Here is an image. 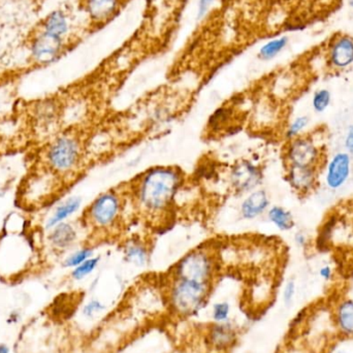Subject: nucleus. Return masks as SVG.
I'll return each mask as SVG.
<instances>
[{"label":"nucleus","instance_id":"nucleus-36","mask_svg":"<svg viewBox=\"0 0 353 353\" xmlns=\"http://www.w3.org/2000/svg\"><path fill=\"white\" fill-rule=\"evenodd\" d=\"M336 353H352V352H346V350H338V352Z\"/></svg>","mask_w":353,"mask_h":353},{"label":"nucleus","instance_id":"nucleus-12","mask_svg":"<svg viewBox=\"0 0 353 353\" xmlns=\"http://www.w3.org/2000/svg\"><path fill=\"white\" fill-rule=\"evenodd\" d=\"M270 207H271V199H270L269 193L265 189L259 187L249 192L248 194L244 195V199L241 201L239 207V212L243 220L252 221L267 213Z\"/></svg>","mask_w":353,"mask_h":353},{"label":"nucleus","instance_id":"nucleus-3","mask_svg":"<svg viewBox=\"0 0 353 353\" xmlns=\"http://www.w3.org/2000/svg\"><path fill=\"white\" fill-rule=\"evenodd\" d=\"M126 195L117 189L99 193L83 213L84 225L95 234H111L124 220Z\"/></svg>","mask_w":353,"mask_h":353},{"label":"nucleus","instance_id":"nucleus-35","mask_svg":"<svg viewBox=\"0 0 353 353\" xmlns=\"http://www.w3.org/2000/svg\"><path fill=\"white\" fill-rule=\"evenodd\" d=\"M0 353H12L10 346L6 343H0Z\"/></svg>","mask_w":353,"mask_h":353},{"label":"nucleus","instance_id":"nucleus-19","mask_svg":"<svg viewBox=\"0 0 353 353\" xmlns=\"http://www.w3.org/2000/svg\"><path fill=\"white\" fill-rule=\"evenodd\" d=\"M265 214L268 220L280 232H290L296 226L292 212L282 205H271Z\"/></svg>","mask_w":353,"mask_h":353},{"label":"nucleus","instance_id":"nucleus-34","mask_svg":"<svg viewBox=\"0 0 353 353\" xmlns=\"http://www.w3.org/2000/svg\"><path fill=\"white\" fill-rule=\"evenodd\" d=\"M20 313L14 311V312H12L8 315V319H6V323H10V325H16V323H18L19 321H20Z\"/></svg>","mask_w":353,"mask_h":353},{"label":"nucleus","instance_id":"nucleus-8","mask_svg":"<svg viewBox=\"0 0 353 353\" xmlns=\"http://www.w3.org/2000/svg\"><path fill=\"white\" fill-rule=\"evenodd\" d=\"M28 50L33 63L39 66L50 65L63 54L64 41L37 29L29 39Z\"/></svg>","mask_w":353,"mask_h":353},{"label":"nucleus","instance_id":"nucleus-23","mask_svg":"<svg viewBox=\"0 0 353 353\" xmlns=\"http://www.w3.org/2000/svg\"><path fill=\"white\" fill-rule=\"evenodd\" d=\"M309 124H310V118L308 116H296L286 126L285 132H284V138L288 142V141L294 140V139L298 138V137L303 136L305 130L308 128Z\"/></svg>","mask_w":353,"mask_h":353},{"label":"nucleus","instance_id":"nucleus-21","mask_svg":"<svg viewBox=\"0 0 353 353\" xmlns=\"http://www.w3.org/2000/svg\"><path fill=\"white\" fill-rule=\"evenodd\" d=\"M94 247H93L92 245H85V246L77 249V250L68 254V256L63 259L62 267L65 268V269H74V268L80 265L81 263L86 261L87 259L94 256Z\"/></svg>","mask_w":353,"mask_h":353},{"label":"nucleus","instance_id":"nucleus-1","mask_svg":"<svg viewBox=\"0 0 353 353\" xmlns=\"http://www.w3.org/2000/svg\"><path fill=\"white\" fill-rule=\"evenodd\" d=\"M183 182L184 175L179 168H149L130 185V197L139 213L151 220L159 219L173 209Z\"/></svg>","mask_w":353,"mask_h":353},{"label":"nucleus","instance_id":"nucleus-30","mask_svg":"<svg viewBox=\"0 0 353 353\" xmlns=\"http://www.w3.org/2000/svg\"><path fill=\"white\" fill-rule=\"evenodd\" d=\"M344 149L348 154L353 157V123L348 126L347 132L344 138Z\"/></svg>","mask_w":353,"mask_h":353},{"label":"nucleus","instance_id":"nucleus-11","mask_svg":"<svg viewBox=\"0 0 353 353\" xmlns=\"http://www.w3.org/2000/svg\"><path fill=\"white\" fill-rule=\"evenodd\" d=\"M207 340L212 350L218 352H228L238 342V327L232 321L222 323H212L208 329Z\"/></svg>","mask_w":353,"mask_h":353},{"label":"nucleus","instance_id":"nucleus-22","mask_svg":"<svg viewBox=\"0 0 353 353\" xmlns=\"http://www.w3.org/2000/svg\"><path fill=\"white\" fill-rule=\"evenodd\" d=\"M101 261V257L99 255L90 257V259H87L86 261L70 271V278L74 281H83L97 271Z\"/></svg>","mask_w":353,"mask_h":353},{"label":"nucleus","instance_id":"nucleus-5","mask_svg":"<svg viewBox=\"0 0 353 353\" xmlns=\"http://www.w3.org/2000/svg\"><path fill=\"white\" fill-rule=\"evenodd\" d=\"M218 275V259L210 249H193L176 261L171 277L214 284Z\"/></svg>","mask_w":353,"mask_h":353},{"label":"nucleus","instance_id":"nucleus-9","mask_svg":"<svg viewBox=\"0 0 353 353\" xmlns=\"http://www.w3.org/2000/svg\"><path fill=\"white\" fill-rule=\"evenodd\" d=\"M327 64L334 70H345L353 65V37L336 33L325 43Z\"/></svg>","mask_w":353,"mask_h":353},{"label":"nucleus","instance_id":"nucleus-25","mask_svg":"<svg viewBox=\"0 0 353 353\" xmlns=\"http://www.w3.org/2000/svg\"><path fill=\"white\" fill-rule=\"evenodd\" d=\"M288 39L286 37H280V39H274L265 43L261 51H259V57L263 60H271L278 55L284 48L288 45Z\"/></svg>","mask_w":353,"mask_h":353},{"label":"nucleus","instance_id":"nucleus-37","mask_svg":"<svg viewBox=\"0 0 353 353\" xmlns=\"http://www.w3.org/2000/svg\"><path fill=\"white\" fill-rule=\"evenodd\" d=\"M350 6L353 8V0H350Z\"/></svg>","mask_w":353,"mask_h":353},{"label":"nucleus","instance_id":"nucleus-18","mask_svg":"<svg viewBox=\"0 0 353 353\" xmlns=\"http://www.w3.org/2000/svg\"><path fill=\"white\" fill-rule=\"evenodd\" d=\"M335 321L342 335L353 338V300L339 303L336 308Z\"/></svg>","mask_w":353,"mask_h":353},{"label":"nucleus","instance_id":"nucleus-28","mask_svg":"<svg viewBox=\"0 0 353 353\" xmlns=\"http://www.w3.org/2000/svg\"><path fill=\"white\" fill-rule=\"evenodd\" d=\"M335 224V217H331V219L329 218V220L325 222V225L321 226V232H319V238H317L316 241L317 246L321 247V248L329 246L332 236H333Z\"/></svg>","mask_w":353,"mask_h":353},{"label":"nucleus","instance_id":"nucleus-33","mask_svg":"<svg viewBox=\"0 0 353 353\" xmlns=\"http://www.w3.org/2000/svg\"><path fill=\"white\" fill-rule=\"evenodd\" d=\"M214 0H199V19L203 18L208 10H209L210 6L213 3Z\"/></svg>","mask_w":353,"mask_h":353},{"label":"nucleus","instance_id":"nucleus-14","mask_svg":"<svg viewBox=\"0 0 353 353\" xmlns=\"http://www.w3.org/2000/svg\"><path fill=\"white\" fill-rule=\"evenodd\" d=\"M47 240L53 250L65 252L78 243V228L72 222H61L49 230Z\"/></svg>","mask_w":353,"mask_h":353},{"label":"nucleus","instance_id":"nucleus-20","mask_svg":"<svg viewBox=\"0 0 353 353\" xmlns=\"http://www.w3.org/2000/svg\"><path fill=\"white\" fill-rule=\"evenodd\" d=\"M117 6V0H87L86 8L91 18L103 21L109 18Z\"/></svg>","mask_w":353,"mask_h":353},{"label":"nucleus","instance_id":"nucleus-17","mask_svg":"<svg viewBox=\"0 0 353 353\" xmlns=\"http://www.w3.org/2000/svg\"><path fill=\"white\" fill-rule=\"evenodd\" d=\"M39 29L48 33V34L52 35V37L64 41L66 34L68 33V29H70L68 17L62 10H53L43 19L41 24H39Z\"/></svg>","mask_w":353,"mask_h":353},{"label":"nucleus","instance_id":"nucleus-31","mask_svg":"<svg viewBox=\"0 0 353 353\" xmlns=\"http://www.w3.org/2000/svg\"><path fill=\"white\" fill-rule=\"evenodd\" d=\"M294 241L296 246L301 247V248L308 246V236L305 232H296L294 236Z\"/></svg>","mask_w":353,"mask_h":353},{"label":"nucleus","instance_id":"nucleus-13","mask_svg":"<svg viewBox=\"0 0 353 353\" xmlns=\"http://www.w3.org/2000/svg\"><path fill=\"white\" fill-rule=\"evenodd\" d=\"M286 181L298 194H309L319 182V169L290 165L286 167Z\"/></svg>","mask_w":353,"mask_h":353},{"label":"nucleus","instance_id":"nucleus-16","mask_svg":"<svg viewBox=\"0 0 353 353\" xmlns=\"http://www.w3.org/2000/svg\"><path fill=\"white\" fill-rule=\"evenodd\" d=\"M82 197L78 196V195L68 197L65 201L60 203L59 205L55 208L52 215L50 216L47 221H46V230H52V228L57 225V224L61 223V222L68 221L70 217H72L74 214L80 211L81 207H82Z\"/></svg>","mask_w":353,"mask_h":353},{"label":"nucleus","instance_id":"nucleus-7","mask_svg":"<svg viewBox=\"0 0 353 353\" xmlns=\"http://www.w3.org/2000/svg\"><path fill=\"white\" fill-rule=\"evenodd\" d=\"M263 178V169L250 159L236 161L228 174L230 188L238 195H246L259 188Z\"/></svg>","mask_w":353,"mask_h":353},{"label":"nucleus","instance_id":"nucleus-10","mask_svg":"<svg viewBox=\"0 0 353 353\" xmlns=\"http://www.w3.org/2000/svg\"><path fill=\"white\" fill-rule=\"evenodd\" d=\"M352 174V157L346 151L336 152L325 167V186L331 190H339L350 180Z\"/></svg>","mask_w":353,"mask_h":353},{"label":"nucleus","instance_id":"nucleus-2","mask_svg":"<svg viewBox=\"0 0 353 353\" xmlns=\"http://www.w3.org/2000/svg\"><path fill=\"white\" fill-rule=\"evenodd\" d=\"M85 157V142L74 130L56 136L43 152L46 167L60 178L77 175L82 169Z\"/></svg>","mask_w":353,"mask_h":353},{"label":"nucleus","instance_id":"nucleus-26","mask_svg":"<svg viewBox=\"0 0 353 353\" xmlns=\"http://www.w3.org/2000/svg\"><path fill=\"white\" fill-rule=\"evenodd\" d=\"M332 93L329 89L321 88L315 91L312 97V108L315 113H325L331 105Z\"/></svg>","mask_w":353,"mask_h":353},{"label":"nucleus","instance_id":"nucleus-4","mask_svg":"<svg viewBox=\"0 0 353 353\" xmlns=\"http://www.w3.org/2000/svg\"><path fill=\"white\" fill-rule=\"evenodd\" d=\"M213 284L170 277L167 299L170 310L181 319H188L201 312L211 296Z\"/></svg>","mask_w":353,"mask_h":353},{"label":"nucleus","instance_id":"nucleus-29","mask_svg":"<svg viewBox=\"0 0 353 353\" xmlns=\"http://www.w3.org/2000/svg\"><path fill=\"white\" fill-rule=\"evenodd\" d=\"M296 294V284L294 279H290L286 281L282 290V301L285 307H290L294 302Z\"/></svg>","mask_w":353,"mask_h":353},{"label":"nucleus","instance_id":"nucleus-15","mask_svg":"<svg viewBox=\"0 0 353 353\" xmlns=\"http://www.w3.org/2000/svg\"><path fill=\"white\" fill-rule=\"evenodd\" d=\"M122 253L126 263L139 269L146 268L150 263V248L147 243L140 239L134 238L126 241L122 247Z\"/></svg>","mask_w":353,"mask_h":353},{"label":"nucleus","instance_id":"nucleus-27","mask_svg":"<svg viewBox=\"0 0 353 353\" xmlns=\"http://www.w3.org/2000/svg\"><path fill=\"white\" fill-rule=\"evenodd\" d=\"M107 310V306L99 299H91L83 305L81 314L85 319H93L99 315L103 314Z\"/></svg>","mask_w":353,"mask_h":353},{"label":"nucleus","instance_id":"nucleus-24","mask_svg":"<svg viewBox=\"0 0 353 353\" xmlns=\"http://www.w3.org/2000/svg\"><path fill=\"white\" fill-rule=\"evenodd\" d=\"M212 323H222L232 321V305L228 301L214 303L211 308Z\"/></svg>","mask_w":353,"mask_h":353},{"label":"nucleus","instance_id":"nucleus-32","mask_svg":"<svg viewBox=\"0 0 353 353\" xmlns=\"http://www.w3.org/2000/svg\"><path fill=\"white\" fill-rule=\"evenodd\" d=\"M319 277H321V279L325 280V281H330V280L333 279L334 272L331 265H323V267H321V269H319Z\"/></svg>","mask_w":353,"mask_h":353},{"label":"nucleus","instance_id":"nucleus-6","mask_svg":"<svg viewBox=\"0 0 353 353\" xmlns=\"http://www.w3.org/2000/svg\"><path fill=\"white\" fill-rule=\"evenodd\" d=\"M323 159L321 144L312 136L298 137L288 141L284 149V161L286 167L316 168L319 169Z\"/></svg>","mask_w":353,"mask_h":353}]
</instances>
